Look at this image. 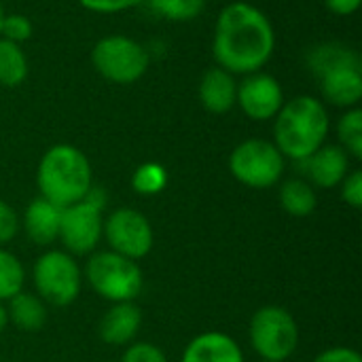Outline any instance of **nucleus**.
Here are the masks:
<instances>
[{
	"label": "nucleus",
	"mask_w": 362,
	"mask_h": 362,
	"mask_svg": "<svg viewBox=\"0 0 362 362\" xmlns=\"http://www.w3.org/2000/svg\"><path fill=\"white\" fill-rule=\"evenodd\" d=\"M6 325H8V314H6V308H4V303H0V335L4 333Z\"/></svg>",
	"instance_id": "obj_33"
},
{
	"label": "nucleus",
	"mask_w": 362,
	"mask_h": 362,
	"mask_svg": "<svg viewBox=\"0 0 362 362\" xmlns=\"http://www.w3.org/2000/svg\"><path fill=\"white\" fill-rule=\"evenodd\" d=\"M8 322L23 331V333H38L47 322V305L38 295L32 293H17L13 299H8Z\"/></svg>",
	"instance_id": "obj_18"
},
{
	"label": "nucleus",
	"mask_w": 362,
	"mask_h": 362,
	"mask_svg": "<svg viewBox=\"0 0 362 362\" xmlns=\"http://www.w3.org/2000/svg\"><path fill=\"white\" fill-rule=\"evenodd\" d=\"M121 362H168V356L159 346L151 341H138L123 352Z\"/></svg>",
	"instance_id": "obj_27"
},
{
	"label": "nucleus",
	"mask_w": 362,
	"mask_h": 362,
	"mask_svg": "<svg viewBox=\"0 0 362 362\" xmlns=\"http://www.w3.org/2000/svg\"><path fill=\"white\" fill-rule=\"evenodd\" d=\"M25 78H28V57L21 45L0 38V85L6 89H15Z\"/></svg>",
	"instance_id": "obj_21"
},
{
	"label": "nucleus",
	"mask_w": 362,
	"mask_h": 362,
	"mask_svg": "<svg viewBox=\"0 0 362 362\" xmlns=\"http://www.w3.org/2000/svg\"><path fill=\"white\" fill-rule=\"evenodd\" d=\"M102 238L108 242L112 252L132 261L144 259L153 250V244H155L151 221L134 208L112 210L104 218Z\"/></svg>",
	"instance_id": "obj_10"
},
{
	"label": "nucleus",
	"mask_w": 362,
	"mask_h": 362,
	"mask_svg": "<svg viewBox=\"0 0 362 362\" xmlns=\"http://www.w3.org/2000/svg\"><path fill=\"white\" fill-rule=\"evenodd\" d=\"M322 102L337 108H356L362 100V66H339L318 76Z\"/></svg>",
	"instance_id": "obj_12"
},
{
	"label": "nucleus",
	"mask_w": 362,
	"mask_h": 362,
	"mask_svg": "<svg viewBox=\"0 0 362 362\" xmlns=\"http://www.w3.org/2000/svg\"><path fill=\"white\" fill-rule=\"evenodd\" d=\"M341 199L354 208L361 210L362 208V172L361 170H352L348 172V176L341 182Z\"/></svg>",
	"instance_id": "obj_28"
},
{
	"label": "nucleus",
	"mask_w": 362,
	"mask_h": 362,
	"mask_svg": "<svg viewBox=\"0 0 362 362\" xmlns=\"http://www.w3.org/2000/svg\"><path fill=\"white\" fill-rule=\"evenodd\" d=\"M339 146L350 155V159H362V110L348 108L337 121Z\"/></svg>",
	"instance_id": "obj_23"
},
{
	"label": "nucleus",
	"mask_w": 362,
	"mask_h": 362,
	"mask_svg": "<svg viewBox=\"0 0 362 362\" xmlns=\"http://www.w3.org/2000/svg\"><path fill=\"white\" fill-rule=\"evenodd\" d=\"M62 208L53 206L45 197H36L28 204L23 212V231L28 240L36 246H51L59 238Z\"/></svg>",
	"instance_id": "obj_16"
},
{
	"label": "nucleus",
	"mask_w": 362,
	"mask_h": 362,
	"mask_svg": "<svg viewBox=\"0 0 362 362\" xmlns=\"http://www.w3.org/2000/svg\"><path fill=\"white\" fill-rule=\"evenodd\" d=\"M308 66L316 76H320L327 70L339 66H362V59L361 53L352 47H346L341 42H325L308 53Z\"/></svg>",
	"instance_id": "obj_20"
},
{
	"label": "nucleus",
	"mask_w": 362,
	"mask_h": 362,
	"mask_svg": "<svg viewBox=\"0 0 362 362\" xmlns=\"http://www.w3.org/2000/svg\"><path fill=\"white\" fill-rule=\"evenodd\" d=\"M165 185H168V172L161 163H155V161H146L138 165L132 176V189L144 197L161 193Z\"/></svg>",
	"instance_id": "obj_24"
},
{
	"label": "nucleus",
	"mask_w": 362,
	"mask_h": 362,
	"mask_svg": "<svg viewBox=\"0 0 362 362\" xmlns=\"http://www.w3.org/2000/svg\"><path fill=\"white\" fill-rule=\"evenodd\" d=\"M274 119V144L282 157L305 161L327 144L331 129L329 110L314 95H297L284 102Z\"/></svg>",
	"instance_id": "obj_2"
},
{
	"label": "nucleus",
	"mask_w": 362,
	"mask_h": 362,
	"mask_svg": "<svg viewBox=\"0 0 362 362\" xmlns=\"http://www.w3.org/2000/svg\"><path fill=\"white\" fill-rule=\"evenodd\" d=\"M19 231V216L11 204L0 199V246L8 244Z\"/></svg>",
	"instance_id": "obj_30"
},
{
	"label": "nucleus",
	"mask_w": 362,
	"mask_h": 362,
	"mask_svg": "<svg viewBox=\"0 0 362 362\" xmlns=\"http://www.w3.org/2000/svg\"><path fill=\"white\" fill-rule=\"evenodd\" d=\"M91 64L108 83L132 85L146 74L151 57L138 40L123 34H112L95 42L91 49Z\"/></svg>",
	"instance_id": "obj_7"
},
{
	"label": "nucleus",
	"mask_w": 362,
	"mask_h": 362,
	"mask_svg": "<svg viewBox=\"0 0 362 362\" xmlns=\"http://www.w3.org/2000/svg\"><path fill=\"white\" fill-rule=\"evenodd\" d=\"M235 104L252 121H269L284 104V91L276 76L267 72H252L238 85Z\"/></svg>",
	"instance_id": "obj_11"
},
{
	"label": "nucleus",
	"mask_w": 362,
	"mask_h": 362,
	"mask_svg": "<svg viewBox=\"0 0 362 362\" xmlns=\"http://www.w3.org/2000/svg\"><path fill=\"white\" fill-rule=\"evenodd\" d=\"M102 206H104L102 191L91 189L85 199L68 208H62L57 240L64 244L68 255L85 257L98 248L102 240V229H104Z\"/></svg>",
	"instance_id": "obj_8"
},
{
	"label": "nucleus",
	"mask_w": 362,
	"mask_h": 362,
	"mask_svg": "<svg viewBox=\"0 0 362 362\" xmlns=\"http://www.w3.org/2000/svg\"><path fill=\"white\" fill-rule=\"evenodd\" d=\"M32 282L45 305L68 308L81 295L83 272L66 250H47L32 267Z\"/></svg>",
	"instance_id": "obj_6"
},
{
	"label": "nucleus",
	"mask_w": 362,
	"mask_h": 362,
	"mask_svg": "<svg viewBox=\"0 0 362 362\" xmlns=\"http://www.w3.org/2000/svg\"><path fill=\"white\" fill-rule=\"evenodd\" d=\"M4 15H6V13H4V6H2V2H0V28H2V19H4Z\"/></svg>",
	"instance_id": "obj_34"
},
{
	"label": "nucleus",
	"mask_w": 362,
	"mask_h": 362,
	"mask_svg": "<svg viewBox=\"0 0 362 362\" xmlns=\"http://www.w3.org/2000/svg\"><path fill=\"white\" fill-rule=\"evenodd\" d=\"M23 284H25L23 263L11 250L0 246V303L21 293Z\"/></svg>",
	"instance_id": "obj_22"
},
{
	"label": "nucleus",
	"mask_w": 362,
	"mask_h": 362,
	"mask_svg": "<svg viewBox=\"0 0 362 362\" xmlns=\"http://www.w3.org/2000/svg\"><path fill=\"white\" fill-rule=\"evenodd\" d=\"M229 172L248 189H272L284 174V157L274 142L250 138L231 151Z\"/></svg>",
	"instance_id": "obj_9"
},
{
	"label": "nucleus",
	"mask_w": 362,
	"mask_h": 362,
	"mask_svg": "<svg viewBox=\"0 0 362 362\" xmlns=\"http://www.w3.org/2000/svg\"><path fill=\"white\" fill-rule=\"evenodd\" d=\"M252 350L265 362L288 361L299 348V325L295 316L280 305L259 308L248 327Z\"/></svg>",
	"instance_id": "obj_5"
},
{
	"label": "nucleus",
	"mask_w": 362,
	"mask_h": 362,
	"mask_svg": "<svg viewBox=\"0 0 362 362\" xmlns=\"http://www.w3.org/2000/svg\"><path fill=\"white\" fill-rule=\"evenodd\" d=\"M153 13L168 21H191L206 8V0H146Z\"/></svg>",
	"instance_id": "obj_25"
},
{
	"label": "nucleus",
	"mask_w": 362,
	"mask_h": 362,
	"mask_svg": "<svg viewBox=\"0 0 362 362\" xmlns=\"http://www.w3.org/2000/svg\"><path fill=\"white\" fill-rule=\"evenodd\" d=\"M361 2L362 0H325L327 8L331 13H335V15H341V17L356 13L358 6H361Z\"/></svg>",
	"instance_id": "obj_32"
},
{
	"label": "nucleus",
	"mask_w": 362,
	"mask_h": 362,
	"mask_svg": "<svg viewBox=\"0 0 362 362\" xmlns=\"http://www.w3.org/2000/svg\"><path fill=\"white\" fill-rule=\"evenodd\" d=\"M85 278L91 291L110 303L136 301L144 286V276L138 261L125 259L112 250L93 252L87 259Z\"/></svg>",
	"instance_id": "obj_4"
},
{
	"label": "nucleus",
	"mask_w": 362,
	"mask_h": 362,
	"mask_svg": "<svg viewBox=\"0 0 362 362\" xmlns=\"http://www.w3.org/2000/svg\"><path fill=\"white\" fill-rule=\"evenodd\" d=\"M310 185L320 189H335L350 172V155L339 144H322L314 155L305 159Z\"/></svg>",
	"instance_id": "obj_13"
},
{
	"label": "nucleus",
	"mask_w": 362,
	"mask_h": 362,
	"mask_svg": "<svg viewBox=\"0 0 362 362\" xmlns=\"http://www.w3.org/2000/svg\"><path fill=\"white\" fill-rule=\"evenodd\" d=\"M36 185L40 197L57 208H68L89 195L93 189V170L81 148L55 144L38 161Z\"/></svg>",
	"instance_id": "obj_3"
},
{
	"label": "nucleus",
	"mask_w": 362,
	"mask_h": 362,
	"mask_svg": "<svg viewBox=\"0 0 362 362\" xmlns=\"http://www.w3.org/2000/svg\"><path fill=\"white\" fill-rule=\"evenodd\" d=\"M146 0H78V4L91 13H100V15H110V13H121L127 8H134L138 4H142Z\"/></svg>",
	"instance_id": "obj_29"
},
{
	"label": "nucleus",
	"mask_w": 362,
	"mask_h": 362,
	"mask_svg": "<svg viewBox=\"0 0 362 362\" xmlns=\"http://www.w3.org/2000/svg\"><path fill=\"white\" fill-rule=\"evenodd\" d=\"M276 32L269 17L250 2L227 4L216 19L212 53L231 74L259 72L274 55Z\"/></svg>",
	"instance_id": "obj_1"
},
{
	"label": "nucleus",
	"mask_w": 362,
	"mask_h": 362,
	"mask_svg": "<svg viewBox=\"0 0 362 362\" xmlns=\"http://www.w3.org/2000/svg\"><path fill=\"white\" fill-rule=\"evenodd\" d=\"M280 206L288 216L305 218L312 216L318 206L316 189L303 178H288L280 187Z\"/></svg>",
	"instance_id": "obj_19"
},
{
	"label": "nucleus",
	"mask_w": 362,
	"mask_h": 362,
	"mask_svg": "<svg viewBox=\"0 0 362 362\" xmlns=\"http://www.w3.org/2000/svg\"><path fill=\"white\" fill-rule=\"evenodd\" d=\"M238 81L223 68H210L199 81V102L212 115H225L235 106Z\"/></svg>",
	"instance_id": "obj_17"
},
{
	"label": "nucleus",
	"mask_w": 362,
	"mask_h": 362,
	"mask_svg": "<svg viewBox=\"0 0 362 362\" xmlns=\"http://www.w3.org/2000/svg\"><path fill=\"white\" fill-rule=\"evenodd\" d=\"M180 362H244V352L231 335L208 331L189 341Z\"/></svg>",
	"instance_id": "obj_15"
},
{
	"label": "nucleus",
	"mask_w": 362,
	"mask_h": 362,
	"mask_svg": "<svg viewBox=\"0 0 362 362\" xmlns=\"http://www.w3.org/2000/svg\"><path fill=\"white\" fill-rule=\"evenodd\" d=\"M34 28H32V21L25 17V15H19V13H11V15H4L2 19V28H0V36L11 40V42H25L30 36H32Z\"/></svg>",
	"instance_id": "obj_26"
},
{
	"label": "nucleus",
	"mask_w": 362,
	"mask_h": 362,
	"mask_svg": "<svg viewBox=\"0 0 362 362\" xmlns=\"http://www.w3.org/2000/svg\"><path fill=\"white\" fill-rule=\"evenodd\" d=\"M142 327V310L136 301L112 303V308L102 316L98 333L108 346H127L136 339Z\"/></svg>",
	"instance_id": "obj_14"
},
{
	"label": "nucleus",
	"mask_w": 362,
	"mask_h": 362,
	"mask_svg": "<svg viewBox=\"0 0 362 362\" xmlns=\"http://www.w3.org/2000/svg\"><path fill=\"white\" fill-rule=\"evenodd\" d=\"M312 362H362V356L352 348L335 346V348H329V350L320 352Z\"/></svg>",
	"instance_id": "obj_31"
}]
</instances>
